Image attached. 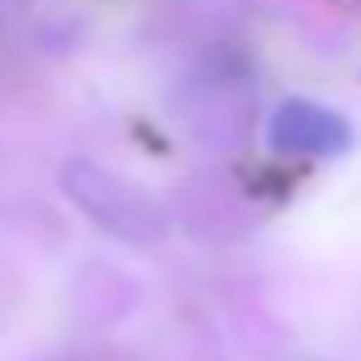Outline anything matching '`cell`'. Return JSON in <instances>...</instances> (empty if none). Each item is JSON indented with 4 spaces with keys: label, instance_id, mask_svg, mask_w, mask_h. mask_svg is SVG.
<instances>
[{
    "label": "cell",
    "instance_id": "cell-1",
    "mask_svg": "<svg viewBox=\"0 0 361 361\" xmlns=\"http://www.w3.org/2000/svg\"><path fill=\"white\" fill-rule=\"evenodd\" d=\"M60 188L97 229L115 233L123 243H156L165 238L169 215L142 183L97 160H69L60 169Z\"/></svg>",
    "mask_w": 361,
    "mask_h": 361
},
{
    "label": "cell",
    "instance_id": "cell-2",
    "mask_svg": "<svg viewBox=\"0 0 361 361\" xmlns=\"http://www.w3.org/2000/svg\"><path fill=\"white\" fill-rule=\"evenodd\" d=\"M265 142H270V151H279V156L325 160V156H343V151L353 147V123L329 106L293 97V101H283V106H274L270 123H265Z\"/></svg>",
    "mask_w": 361,
    "mask_h": 361
}]
</instances>
